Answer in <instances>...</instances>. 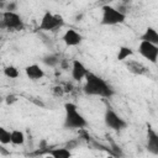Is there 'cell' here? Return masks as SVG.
<instances>
[{
  "mask_svg": "<svg viewBox=\"0 0 158 158\" xmlns=\"http://www.w3.org/2000/svg\"><path fill=\"white\" fill-rule=\"evenodd\" d=\"M84 93L88 95H95L101 98H110L114 95V90L111 89V86L104 79L90 72H88L85 75Z\"/></svg>",
  "mask_w": 158,
  "mask_h": 158,
  "instance_id": "1",
  "label": "cell"
},
{
  "mask_svg": "<svg viewBox=\"0 0 158 158\" xmlns=\"http://www.w3.org/2000/svg\"><path fill=\"white\" fill-rule=\"evenodd\" d=\"M0 143L1 144L11 143V141H10V131H7L5 127H1V126H0Z\"/></svg>",
  "mask_w": 158,
  "mask_h": 158,
  "instance_id": "18",
  "label": "cell"
},
{
  "mask_svg": "<svg viewBox=\"0 0 158 158\" xmlns=\"http://www.w3.org/2000/svg\"><path fill=\"white\" fill-rule=\"evenodd\" d=\"M133 54V51L131 47H126V46H122L118 48V52H117V60L122 62L125 59H127L128 57H131Z\"/></svg>",
  "mask_w": 158,
  "mask_h": 158,
  "instance_id": "15",
  "label": "cell"
},
{
  "mask_svg": "<svg viewBox=\"0 0 158 158\" xmlns=\"http://www.w3.org/2000/svg\"><path fill=\"white\" fill-rule=\"evenodd\" d=\"M10 141L15 146H21L25 142V135L20 130H12L10 131Z\"/></svg>",
  "mask_w": 158,
  "mask_h": 158,
  "instance_id": "13",
  "label": "cell"
},
{
  "mask_svg": "<svg viewBox=\"0 0 158 158\" xmlns=\"http://www.w3.org/2000/svg\"><path fill=\"white\" fill-rule=\"evenodd\" d=\"M104 121H105V125L109 128H112L115 131H121V130H123L127 126V122L121 116H118L114 110H111V109H107L105 111Z\"/></svg>",
  "mask_w": 158,
  "mask_h": 158,
  "instance_id": "6",
  "label": "cell"
},
{
  "mask_svg": "<svg viewBox=\"0 0 158 158\" xmlns=\"http://www.w3.org/2000/svg\"><path fill=\"white\" fill-rule=\"evenodd\" d=\"M148 151L153 154H158V135L153 130H148Z\"/></svg>",
  "mask_w": 158,
  "mask_h": 158,
  "instance_id": "11",
  "label": "cell"
},
{
  "mask_svg": "<svg viewBox=\"0 0 158 158\" xmlns=\"http://www.w3.org/2000/svg\"><path fill=\"white\" fill-rule=\"evenodd\" d=\"M43 62L47 64V65H51V67H54L58 62H59V59H58V57H56V56H46L44 58H43Z\"/></svg>",
  "mask_w": 158,
  "mask_h": 158,
  "instance_id": "19",
  "label": "cell"
},
{
  "mask_svg": "<svg viewBox=\"0 0 158 158\" xmlns=\"http://www.w3.org/2000/svg\"><path fill=\"white\" fill-rule=\"evenodd\" d=\"M63 41H64V43H65L67 46L74 47V46H78V44L81 43L83 37H81V35H80L79 32H77L75 30L69 28V30H67V31L64 32V35H63Z\"/></svg>",
  "mask_w": 158,
  "mask_h": 158,
  "instance_id": "8",
  "label": "cell"
},
{
  "mask_svg": "<svg viewBox=\"0 0 158 158\" xmlns=\"http://www.w3.org/2000/svg\"><path fill=\"white\" fill-rule=\"evenodd\" d=\"M48 154L54 158H69L72 156V152L68 148H54V149H51Z\"/></svg>",
  "mask_w": 158,
  "mask_h": 158,
  "instance_id": "14",
  "label": "cell"
},
{
  "mask_svg": "<svg viewBox=\"0 0 158 158\" xmlns=\"http://www.w3.org/2000/svg\"><path fill=\"white\" fill-rule=\"evenodd\" d=\"M25 73H26L27 78L31 79V80H40V79H42L44 77V72L38 64L27 65L25 68Z\"/></svg>",
  "mask_w": 158,
  "mask_h": 158,
  "instance_id": "10",
  "label": "cell"
},
{
  "mask_svg": "<svg viewBox=\"0 0 158 158\" xmlns=\"http://www.w3.org/2000/svg\"><path fill=\"white\" fill-rule=\"evenodd\" d=\"M17 99H16V96H14V95H10V96H7L6 98V102L7 104H10V102H12V101H16Z\"/></svg>",
  "mask_w": 158,
  "mask_h": 158,
  "instance_id": "20",
  "label": "cell"
},
{
  "mask_svg": "<svg viewBox=\"0 0 158 158\" xmlns=\"http://www.w3.org/2000/svg\"><path fill=\"white\" fill-rule=\"evenodd\" d=\"M4 75L7 77V78H10V79H16L20 75V72H19V69L16 67L7 65V67L4 68Z\"/></svg>",
  "mask_w": 158,
  "mask_h": 158,
  "instance_id": "16",
  "label": "cell"
},
{
  "mask_svg": "<svg viewBox=\"0 0 158 158\" xmlns=\"http://www.w3.org/2000/svg\"><path fill=\"white\" fill-rule=\"evenodd\" d=\"M138 52L139 54L148 59L151 63H157L158 59V46L147 41H141L138 46Z\"/></svg>",
  "mask_w": 158,
  "mask_h": 158,
  "instance_id": "7",
  "label": "cell"
},
{
  "mask_svg": "<svg viewBox=\"0 0 158 158\" xmlns=\"http://www.w3.org/2000/svg\"><path fill=\"white\" fill-rule=\"evenodd\" d=\"M130 72L135 73V74H143L146 72V68L141 64V63H137V62H131L130 64H127Z\"/></svg>",
  "mask_w": 158,
  "mask_h": 158,
  "instance_id": "17",
  "label": "cell"
},
{
  "mask_svg": "<svg viewBox=\"0 0 158 158\" xmlns=\"http://www.w3.org/2000/svg\"><path fill=\"white\" fill-rule=\"evenodd\" d=\"M16 10V4H9L7 5V11H15Z\"/></svg>",
  "mask_w": 158,
  "mask_h": 158,
  "instance_id": "21",
  "label": "cell"
},
{
  "mask_svg": "<svg viewBox=\"0 0 158 158\" xmlns=\"http://www.w3.org/2000/svg\"><path fill=\"white\" fill-rule=\"evenodd\" d=\"M2 26L9 28V30H12V31H20L23 28V22H22V19L21 16L15 12V11H5L2 14Z\"/></svg>",
  "mask_w": 158,
  "mask_h": 158,
  "instance_id": "5",
  "label": "cell"
},
{
  "mask_svg": "<svg viewBox=\"0 0 158 158\" xmlns=\"http://www.w3.org/2000/svg\"><path fill=\"white\" fill-rule=\"evenodd\" d=\"M63 26H64V20L60 15L52 14V12L47 11V12H44V15L42 16V19L40 21L38 30L40 31H54Z\"/></svg>",
  "mask_w": 158,
  "mask_h": 158,
  "instance_id": "4",
  "label": "cell"
},
{
  "mask_svg": "<svg viewBox=\"0 0 158 158\" xmlns=\"http://www.w3.org/2000/svg\"><path fill=\"white\" fill-rule=\"evenodd\" d=\"M141 41H147V42L158 44V32L153 27H148L146 28L144 33L141 36Z\"/></svg>",
  "mask_w": 158,
  "mask_h": 158,
  "instance_id": "12",
  "label": "cell"
},
{
  "mask_svg": "<svg viewBox=\"0 0 158 158\" xmlns=\"http://www.w3.org/2000/svg\"><path fill=\"white\" fill-rule=\"evenodd\" d=\"M4 1H5V0H0V2H4Z\"/></svg>",
  "mask_w": 158,
  "mask_h": 158,
  "instance_id": "22",
  "label": "cell"
},
{
  "mask_svg": "<svg viewBox=\"0 0 158 158\" xmlns=\"http://www.w3.org/2000/svg\"><path fill=\"white\" fill-rule=\"evenodd\" d=\"M88 73V69L78 59H74L73 63H72V78L77 81H80L81 79L85 78Z\"/></svg>",
  "mask_w": 158,
  "mask_h": 158,
  "instance_id": "9",
  "label": "cell"
},
{
  "mask_svg": "<svg viewBox=\"0 0 158 158\" xmlns=\"http://www.w3.org/2000/svg\"><path fill=\"white\" fill-rule=\"evenodd\" d=\"M65 117H64V127L65 128H84L86 126V120L83 115H80L77 110V105L72 102H67L64 105Z\"/></svg>",
  "mask_w": 158,
  "mask_h": 158,
  "instance_id": "2",
  "label": "cell"
},
{
  "mask_svg": "<svg viewBox=\"0 0 158 158\" xmlns=\"http://www.w3.org/2000/svg\"><path fill=\"white\" fill-rule=\"evenodd\" d=\"M102 15H101V23L102 25H106V26H114V25H118V23H122L125 20H126V15L110 6V5H105L102 6Z\"/></svg>",
  "mask_w": 158,
  "mask_h": 158,
  "instance_id": "3",
  "label": "cell"
}]
</instances>
